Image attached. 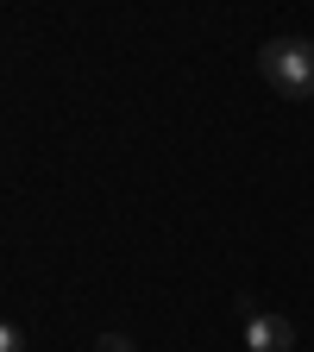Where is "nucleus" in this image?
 Listing matches in <instances>:
<instances>
[{
    "mask_svg": "<svg viewBox=\"0 0 314 352\" xmlns=\"http://www.w3.org/2000/svg\"><path fill=\"white\" fill-rule=\"evenodd\" d=\"M0 352H25V333L13 321H0Z\"/></svg>",
    "mask_w": 314,
    "mask_h": 352,
    "instance_id": "7ed1b4c3",
    "label": "nucleus"
},
{
    "mask_svg": "<svg viewBox=\"0 0 314 352\" xmlns=\"http://www.w3.org/2000/svg\"><path fill=\"white\" fill-rule=\"evenodd\" d=\"M239 321H245V352H295V327L271 308H258L251 296H239Z\"/></svg>",
    "mask_w": 314,
    "mask_h": 352,
    "instance_id": "f03ea898",
    "label": "nucleus"
},
{
    "mask_svg": "<svg viewBox=\"0 0 314 352\" xmlns=\"http://www.w3.org/2000/svg\"><path fill=\"white\" fill-rule=\"evenodd\" d=\"M95 352H139V346H132L126 333H101V340H95Z\"/></svg>",
    "mask_w": 314,
    "mask_h": 352,
    "instance_id": "20e7f679",
    "label": "nucleus"
},
{
    "mask_svg": "<svg viewBox=\"0 0 314 352\" xmlns=\"http://www.w3.org/2000/svg\"><path fill=\"white\" fill-rule=\"evenodd\" d=\"M258 69H264V82L277 88V95H289V101H308L314 95V44L308 38H271L258 51Z\"/></svg>",
    "mask_w": 314,
    "mask_h": 352,
    "instance_id": "f257e3e1",
    "label": "nucleus"
}]
</instances>
